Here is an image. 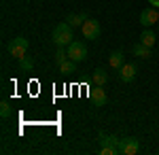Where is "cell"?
<instances>
[{"label":"cell","instance_id":"2","mask_svg":"<svg viewBox=\"0 0 159 155\" xmlns=\"http://www.w3.org/2000/svg\"><path fill=\"white\" fill-rule=\"evenodd\" d=\"M9 53H11L13 58L21 60L24 55H28V40H25L24 36H17V38H13L11 43H9Z\"/></svg>","mask_w":159,"mask_h":155},{"label":"cell","instance_id":"17","mask_svg":"<svg viewBox=\"0 0 159 155\" xmlns=\"http://www.w3.org/2000/svg\"><path fill=\"white\" fill-rule=\"evenodd\" d=\"M0 115H2L4 119L13 115V108H11V104H9V102H2V104H0Z\"/></svg>","mask_w":159,"mask_h":155},{"label":"cell","instance_id":"15","mask_svg":"<svg viewBox=\"0 0 159 155\" xmlns=\"http://www.w3.org/2000/svg\"><path fill=\"white\" fill-rule=\"evenodd\" d=\"M57 68H60V72H61V74H74V72H76V62H72V60H66L64 64H60Z\"/></svg>","mask_w":159,"mask_h":155},{"label":"cell","instance_id":"16","mask_svg":"<svg viewBox=\"0 0 159 155\" xmlns=\"http://www.w3.org/2000/svg\"><path fill=\"white\" fill-rule=\"evenodd\" d=\"M19 68H21L24 72L32 70V68H34V62H32V58H30V55H24V58L19 60Z\"/></svg>","mask_w":159,"mask_h":155},{"label":"cell","instance_id":"4","mask_svg":"<svg viewBox=\"0 0 159 155\" xmlns=\"http://www.w3.org/2000/svg\"><path fill=\"white\" fill-rule=\"evenodd\" d=\"M81 32H83V38L85 40H96L100 36V32H102V28H100V24L96 19H87L85 24L81 26Z\"/></svg>","mask_w":159,"mask_h":155},{"label":"cell","instance_id":"7","mask_svg":"<svg viewBox=\"0 0 159 155\" xmlns=\"http://www.w3.org/2000/svg\"><path fill=\"white\" fill-rule=\"evenodd\" d=\"M89 98H91V102L98 104V106H104L106 100H108V96H106V92L102 89V85H96V87L89 92Z\"/></svg>","mask_w":159,"mask_h":155},{"label":"cell","instance_id":"9","mask_svg":"<svg viewBox=\"0 0 159 155\" xmlns=\"http://www.w3.org/2000/svg\"><path fill=\"white\" fill-rule=\"evenodd\" d=\"M140 43L153 49V45L157 43V34H155L151 28H144V30H142V34H140Z\"/></svg>","mask_w":159,"mask_h":155},{"label":"cell","instance_id":"13","mask_svg":"<svg viewBox=\"0 0 159 155\" xmlns=\"http://www.w3.org/2000/svg\"><path fill=\"white\" fill-rule=\"evenodd\" d=\"M123 60H125V58H123V51H112V53H110V58H108V64L112 66V68H117V70H119L123 64H125Z\"/></svg>","mask_w":159,"mask_h":155},{"label":"cell","instance_id":"14","mask_svg":"<svg viewBox=\"0 0 159 155\" xmlns=\"http://www.w3.org/2000/svg\"><path fill=\"white\" fill-rule=\"evenodd\" d=\"M91 81H93V85H104L108 81V74H106L104 68H96L93 74H91Z\"/></svg>","mask_w":159,"mask_h":155},{"label":"cell","instance_id":"6","mask_svg":"<svg viewBox=\"0 0 159 155\" xmlns=\"http://www.w3.org/2000/svg\"><path fill=\"white\" fill-rule=\"evenodd\" d=\"M159 21V11L157 9H144V11L140 13V24L142 26H155Z\"/></svg>","mask_w":159,"mask_h":155},{"label":"cell","instance_id":"10","mask_svg":"<svg viewBox=\"0 0 159 155\" xmlns=\"http://www.w3.org/2000/svg\"><path fill=\"white\" fill-rule=\"evenodd\" d=\"M132 53H134L136 58H142V60H148V58L153 55V51H151V47H147V45H142V43H136L134 47H132Z\"/></svg>","mask_w":159,"mask_h":155},{"label":"cell","instance_id":"8","mask_svg":"<svg viewBox=\"0 0 159 155\" xmlns=\"http://www.w3.org/2000/svg\"><path fill=\"white\" fill-rule=\"evenodd\" d=\"M119 79H121L123 83H132L136 79V66L134 64H123L121 68H119Z\"/></svg>","mask_w":159,"mask_h":155},{"label":"cell","instance_id":"12","mask_svg":"<svg viewBox=\"0 0 159 155\" xmlns=\"http://www.w3.org/2000/svg\"><path fill=\"white\" fill-rule=\"evenodd\" d=\"M87 19H89V17H87V13H85V11H81V13H70L66 21H68V24L74 28V26H83Z\"/></svg>","mask_w":159,"mask_h":155},{"label":"cell","instance_id":"20","mask_svg":"<svg viewBox=\"0 0 159 155\" xmlns=\"http://www.w3.org/2000/svg\"><path fill=\"white\" fill-rule=\"evenodd\" d=\"M148 4H151L153 9H159V0H148Z\"/></svg>","mask_w":159,"mask_h":155},{"label":"cell","instance_id":"3","mask_svg":"<svg viewBox=\"0 0 159 155\" xmlns=\"http://www.w3.org/2000/svg\"><path fill=\"white\" fill-rule=\"evenodd\" d=\"M68 60H72V62H83L87 58V47H85V43H81V40H76V43H70L68 45Z\"/></svg>","mask_w":159,"mask_h":155},{"label":"cell","instance_id":"18","mask_svg":"<svg viewBox=\"0 0 159 155\" xmlns=\"http://www.w3.org/2000/svg\"><path fill=\"white\" fill-rule=\"evenodd\" d=\"M68 60V53H64V47H57V53H55V64L60 66L64 62Z\"/></svg>","mask_w":159,"mask_h":155},{"label":"cell","instance_id":"19","mask_svg":"<svg viewBox=\"0 0 159 155\" xmlns=\"http://www.w3.org/2000/svg\"><path fill=\"white\" fill-rule=\"evenodd\" d=\"M119 153V149H112V147H100V155H115Z\"/></svg>","mask_w":159,"mask_h":155},{"label":"cell","instance_id":"5","mask_svg":"<svg viewBox=\"0 0 159 155\" xmlns=\"http://www.w3.org/2000/svg\"><path fill=\"white\" fill-rule=\"evenodd\" d=\"M138 151H140V143H138L136 138H121V143H119V153L136 155Z\"/></svg>","mask_w":159,"mask_h":155},{"label":"cell","instance_id":"11","mask_svg":"<svg viewBox=\"0 0 159 155\" xmlns=\"http://www.w3.org/2000/svg\"><path fill=\"white\" fill-rule=\"evenodd\" d=\"M119 138L117 136H110V134H100L98 136V144H102V147H112V149H119Z\"/></svg>","mask_w":159,"mask_h":155},{"label":"cell","instance_id":"1","mask_svg":"<svg viewBox=\"0 0 159 155\" xmlns=\"http://www.w3.org/2000/svg\"><path fill=\"white\" fill-rule=\"evenodd\" d=\"M53 43H55V47H64V45H70L72 43V26L68 24V21H61L53 28Z\"/></svg>","mask_w":159,"mask_h":155}]
</instances>
